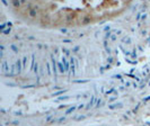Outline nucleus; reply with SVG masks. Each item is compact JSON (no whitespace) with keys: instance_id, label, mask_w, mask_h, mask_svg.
<instances>
[{"instance_id":"f257e3e1","label":"nucleus","mask_w":150,"mask_h":126,"mask_svg":"<svg viewBox=\"0 0 150 126\" xmlns=\"http://www.w3.org/2000/svg\"><path fill=\"white\" fill-rule=\"evenodd\" d=\"M131 1H11L10 13L21 22L44 30H69L113 20Z\"/></svg>"}]
</instances>
